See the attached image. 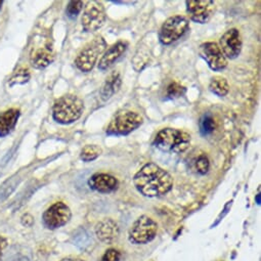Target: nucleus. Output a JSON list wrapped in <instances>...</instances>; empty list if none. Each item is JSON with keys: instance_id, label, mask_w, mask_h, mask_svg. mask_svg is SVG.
I'll use <instances>...</instances> for the list:
<instances>
[{"instance_id": "9d476101", "label": "nucleus", "mask_w": 261, "mask_h": 261, "mask_svg": "<svg viewBox=\"0 0 261 261\" xmlns=\"http://www.w3.org/2000/svg\"><path fill=\"white\" fill-rule=\"evenodd\" d=\"M186 6L190 19L199 24L208 23L215 12V3L212 0H188Z\"/></svg>"}, {"instance_id": "f3484780", "label": "nucleus", "mask_w": 261, "mask_h": 261, "mask_svg": "<svg viewBox=\"0 0 261 261\" xmlns=\"http://www.w3.org/2000/svg\"><path fill=\"white\" fill-rule=\"evenodd\" d=\"M20 110L10 109L0 114V138L10 135L20 118Z\"/></svg>"}, {"instance_id": "20e7f679", "label": "nucleus", "mask_w": 261, "mask_h": 261, "mask_svg": "<svg viewBox=\"0 0 261 261\" xmlns=\"http://www.w3.org/2000/svg\"><path fill=\"white\" fill-rule=\"evenodd\" d=\"M144 122L143 117L133 111L123 110L118 112L107 127L108 136H127L135 132Z\"/></svg>"}, {"instance_id": "c85d7f7f", "label": "nucleus", "mask_w": 261, "mask_h": 261, "mask_svg": "<svg viewBox=\"0 0 261 261\" xmlns=\"http://www.w3.org/2000/svg\"><path fill=\"white\" fill-rule=\"evenodd\" d=\"M3 5H4V2H0V10H2V8H3Z\"/></svg>"}, {"instance_id": "ddd939ff", "label": "nucleus", "mask_w": 261, "mask_h": 261, "mask_svg": "<svg viewBox=\"0 0 261 261\" xmlns=\"http://www.w3.org/2000/svg\"><path fill=\"white\" fill-rule=\"evenodd\" d=\"M88 186L91 190L95 192L101 194H109L118 189L119 181L115 176L111 174L95 173L89 178Z\"/></svg>"}, {"instance_id": "1a4fd4ad", "label": "nucleus", "mask_w": 261, "mask_h": 261, "mask_svg": "<svg viewBox=\"0 0 261 261\" xmlns=\"http://www.w3.org/2000/svg\"><path fill=\"white\" fill-rule=\"evenodd\" d=\"M71 217V209L65 203L57 202L44 211L42 221L48 229H58L66 225L70 221Z\"/></svg>"}, {"instance_id": "cd10ccee", "label": "nucleus", "mask_w": 261, "mask_h": 261, "mask_svg": "<svg viewBox=\"0 0 261 261\" xmlns=\"http://www.w3.org/2000/svg\"><path fill=\"white\" fill-rule=\"evenodd\" d=\"M60 261H85V260H83V259H81V258L68 257V258H64V259H62V260H60Z\"/></svg>"}, {"instance_id": "9b49d317", "label": "nucleus", "mask_w": 261, "mask_h": 261, "mask_svg": "<svg viewBox=\"0 0 261 261\" xmlns=\"http://www.w3.org/2000/svg\"><path fill=\"white\" fill-rule=\"evenodd\" d=\"M199 54L213 71H221L227 66L226 58L215 42H205L201 44L199 47Z\"/></svg>"}, {"instance_id": "4be33fe9", "label": "nucleus", "mask_w": 261, "mask_h": 261, "mask_svg": "<svg viewBox=\"0 0 261 261\" xmlns=\"http://www.w3.org/2000/svg\"><path fill=\"white\" fill-rule=\"evenodd\" d=\"M30 79V73L28 69H19L16 71L9 80L10 86H14L16 84H25Z\"/></svg>"}, {"instance_id": "a211bd4d", "label": "nucleus", "mask_w": 261, "mask_h": 261, "mask_svg": "<svg viewBox=\"0 0 261 261\" xmlns=\"http://www.w3.org/2000/svg\"><path fill=\"white\" fill-rule=\"evenodd\" d=\"M121 86V78L120 74L114 71L112 74L107 77L101 89H100V97L102 100L110 99L115 93L118 92Z\"/></svg>"}, {"instance_id": "a878e982", "label": "nucleus", "mask_w": 261, "mask_h": 261, "mask_svg": "<svg viewBox=\"0 0 261 261\" xmlns=\"http://www.w3.org/2000/svg\"><path fill=\"white\" fill-rule=\"evenodd\" d=\"M121 254L116 249H109L101 256L99 261H120Z\"/></svg>"}, {"instance_id": "bb28decb", "label": "nucleus", "mask_w": 261, "mask_h": 261, "mask_svg": "<svg viewBox=\"0 0 261 261\" xmlns=\"http://www.w3.org/2000/svg\"><path fill=\"white\" fill-rule=\"evenodd\" d=\"M7 247H8V240L5 237L0 236V261H2V259H3L4 251L6 250Z\"/></svg>"}, {"instance_id": "0eeeda50", "label": "nucleus", "mask_w": 261, "mask_h": 261, "mask_svg": "<svg viewBox=\"0 0 261 261\" xmlns=\"http://www.w3.org/2000/svg\"><path fill=\"white\" fill-rule=\"evenodd\" d=\"M189 21L181 16H174L165 21L162 25L159 39L164 45H169L180 39L189 30Z\"/></svg>"}, {"instance_id": "2eb2a0df", "label": "nucleus", "mask_w": 261, "mask_h": 261, "mask_svg": "<svg viewBox=\"0 0 261 261\" xmlns=\"http://www.w3.org/2000/svg\"><path fill=\"white\" fill-rule=\"evenodd\" d=\"M95 234L100 242L111 244L119 237V226L112 218H103L96 224Z\"/></svg>"}, {"instance_id": "7ed1b4c3", "label": "nucleus", "mask_w": 261, "mask_h": 261, "mask_svg": "<svg viewBox=\"0 0 261 261\" xmlns=\"http://www.w3.org/2000/svg\"><path fill=\"white\" fill-rule=\"evenodd\" d=\"M84 112L83 100L75 94H65L56 99L53 107V117L61 124L67 125L77 121Z\"/></svg>"}, {"instance_id": "412c9836", "label": "nucleus", "mask_w": 261, "mask_h": 261, "mask_svg": "<svg viewBox=\"0 0 261 261\" xmlns=\"http://www.w3.org/2000/svg\"><path fill=\"white\" fill-rule=\"evenodd\" d=\"M200 133L203 137L211 135L215 129V121L211 115H204L199 123Z\"/></svg>"}, {"instance_id": "39448f33", "label": "nucleus", "mask_w": 261, "mask_h": 261, "mask_svg": "<svg viewBox=\"0 0 261 261\" xmlns=\"http://www.w3.org/2000/svg\"><path fill=\"white\" fill-rule=\"evenodd\" d=\"M158 231L157 222L147 215L139 217L129 228V241L136 245H145L152 242Z\"/></svg>"}, {"instance_id": "f257e3e1", "label": "nucleus", "mask_w": 261, "mask_h": 261, "mask_svg": "<svg viewBox=\"0 0 261 261\" xmlns=\"http://www.w3.org/2000/svg\"><path fill=\"white\" fill-rule=\"evenodd\" d=\"M137 190L148 198L162 197L173 187L172 176L155 163L146 164L134 177Z\"/></svg>"}, {"instance_id": "f03ea898", "label": "nucleus", "mask_w": 261, "mask_h": 261, "mask_svg": "<svg viewBox=\"0 0 261 261\" xmlns=\"http://www.w3.org/2000/svg\"><path fill=\"white\" fill-rule=\"evenodd\" d=\"M191 140V136L184 130L164 128L157 134L154 146L165 153L181 154L189 149Z\"/></svg>"}, {"instance_id": "aec40b11", "label": "nucleus", "mask_w": 261, "mask_h": 261, "mask_svg": "<svg viewBox=\"0 0 261 261\" xmlns=\"http://www.w3.org/2000/svg\"><path fill=\"white\" fill-rule=\"evenodd\" d=\"M101 149L96 145H87L85 146L81 153L80 158L84 162H91L95 159H97L101 155Z\"/></svg>"}, {"instance_id": "4468645a", "label": "nucleus", "mask_w": 261, "mask_h": 261, "mask_svg": "<svg viewBox=\"0 0 261 261\" xmlns=\"http://www.w3.org/2000/svg\"><path fill=\"white\" fill-rule=\"evenodd\" d=\"M55 60V53L50 42L43 46L35 47L30 54V63L35 69H44Z\"/></svg>"}, {"instance_id": "423d86ee", "label": "nucleus", "mask_w": 261, "mask_h": 261, "mask_svg": "<svg viewBox=\"0 0 261 261\" xmlns=\"http://www.w3.org/2000/svg\"><path fill=\"white\" fill-rule=\"evenodd\" d=\"M107 43L105 39L101 36L95 37L88 44H86L77 56L75 60L76 67L81 72H90L94 68L98 57L105 51Z\"/></svg>"}, {"instance_id": "dca6fc26", "label": "nucleus", "mask_w": 261, "mask_h": 261, "mask_svg": "<svg viewBox=\"0 0 261 261\" xmlns=\"http://www.w3.org/2000/svg\"><path fill=\"white\" fill-rule=\"evenodd\" d=\"M128 43L126 41H118L113 44L101 57L98 63V69L101 71H106L110 69L127 50Z\"/></svg>"}, {"instance_id": "393cba45", "label": "nucleus", "mask_w": 261, "mask_h": 261, "mask_svg": "<svg viewBox=\"0 0 261 261\" xmlns=\"http://www.w3.org/2000/svg\"><path fill=\"white\" fill-rule=\"evenodd\" d=\"M195 166H196V169H197L198 173H200L202 175L206 174L209 170V167H210V163H209V160H208L207 156L206 155H201L196 160Z\"/></svg>"}, {"instance_id": "f8f14e48", "label": "nucleus", "mask_w": 261, "mask_h": 261, "mask_svg": "<svg viewBox=\"0 0 261 261\" xmlns=\"http://www.w3.org/2000/svg\"><path fill=\"white\" fill-rule=\"evenodd\" d=\"M225 58L233 60L238 58L242 51L243 42L238 29L232 28L226 31L219 39L218 45Z\"/></svg>"}, {"instance_id": "b1692460", "label": "nucleus", "mask_w": 261, "mask_h": 261, "mask_svg": "<svg viewBox=\"0 0 261 261\" xmlns=\"http://www.w3.org/2000/svg\"><path fill=\"white\" fill-rule=\"evenodd\" d=\"M83 7H84V3L82 2H70L67 6L66 14L69 18L75 19L81 13Z\"/></svg>"}, {"instance_id": "5701e85b", "label": "nucleus", "mask_w": 261, "mask_h": 261, "mask_svg": "<svg viewBox=\"0 0 261 261\" xmlns=\"http://www.w3.org/2000/svg\"><path fill=\"white\" fill-rule=\"evenodd\" d=\"M186 92V88L178 84L177 82H172L167 86L166 96L168 98H177L180 97Z\"/></svg>"}, {"instance_id": "6e6552de", "label": "nucleus", "mask_w": 261, "mask_h": 261, "mask_svg": "<svg viewBox=\"0 0 261 261\" xmlns=\"http://www.w3.org/2000/svg\"><path fill=\"white\" fill-rule=\"evenodd\" d=\"M107 20L106 10L101 3L91 0L86 4L82 16V27L86 32H94L100 29Z\"/></svg>"}, {"instance_id": "6ab92c4d", "label": "nucleus", "mask_w": 261, "mask_h": 261, "mask_svg": "<svg viewBox=\"0 0 261 261\" xmlns=\"http://www.w3.org/2000/svg\"><path fill=\"white\" fill-rule=\"evenodd\" d=\"M209 89L212 93L217 96H225L229 91V86L227 80L221 76H215L211 79L209 84Z\"/></svg>"}]
</instances>
